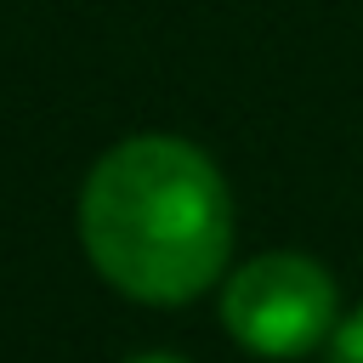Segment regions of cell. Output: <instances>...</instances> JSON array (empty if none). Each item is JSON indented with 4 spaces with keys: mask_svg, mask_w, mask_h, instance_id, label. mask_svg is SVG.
Here are the masks:
<instances>
[{
    "mask_svg": "<svg viewBox=\"0 0 363 363\" xmlns=\"http://www.w3.org/2000/svg\"><path fill=\"white\" fill-rule=\"evenodd\" d=\"M79 244L119 295L182 306L233 261L227 176L187 136H125L79 187Z\"/></svg>",
    "mask_w": 363,
    "mask_h": 363,
    "instance_id": "6da1fadb",
    "label": "cell"
},
{
    "mask_svg": "<svg viewBox=\"0 0 363 363\" xmlns=\"http://www.w3.org/2000/svg\"><path fill=\"white\" fill-rule=\"evenodd\" d=\"M221 323L255 357H306L329 346L340 323V284L306 250H267L227 272Z\"/></svg>",
    "mask_w": 363,
    "mask_h": 363,
    "instance_id": "7a4b0ae2",
    "label": "cell"
},
{
    "mask_svg": "<svg viewBox=\"0 0 363 363\" xmlns=\"http://www.w3.org/2000/svg\"><path fill=\"white\" fill-rule=\"evenodd\" d=\"M323 363H363V306H352L335 323V335L323 346Z\"/></svg>",
    "mask_w": 363,
    "mask_h": 363,
    "instance_id": "3957f363",
    "label": "cell"
},
{
    "mask_svg": "<svg viewBox=\"0 0 363 363\" xmlns=\"http://www.w3.org/2000/svg\"><path fill=\"white\" fill-rule=\"evenodd\" d=\"M125 363H187V357H170V352H142V357H125Z\"/></svg>",
    "mask_w": 363,
    "mask_h": 363,
    "instance_id": "277c9868",
    "label": "cell"
}]
</instances>
